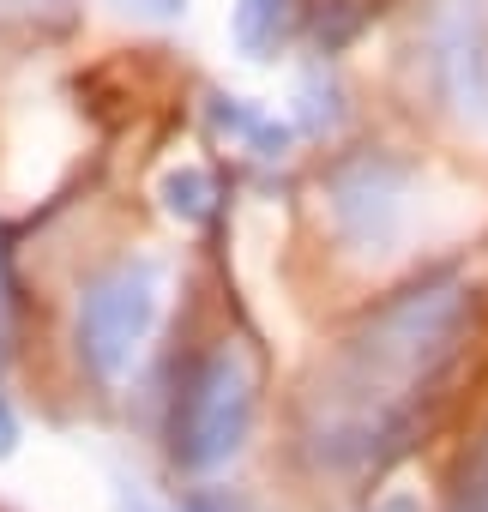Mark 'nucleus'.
Wrapping results in <instances>:
<instances>
[{
    "mask_svg": "<svg viewBox=\"0 0 488 512\" xmlns=\"http://www.w3.org/2000/svg\"><path fill=\"white\" fill-rule=\"evenodd\" d=\"M296 127L308 139H326V133L344 127V91H338L332 73H302V85H296Z\"/></svg>",
    "mask_w": 488,
    "mask_h": 512,
    "instance_id": "9",
    "label": "nucleus"
},
{
    "mask_svg": "<svg viewBox=\"0 0 488 512\" xmlns=\"http://www.w3.org/2000/svg\"><path fill=\"white\" fill-rule=\"evenodd\" d=\"M422 61H428L434 97H440L452 115L488 121V25H482L476 7H440V13L428 19Z\"/></svg>",
    "mask_w": 488,
    "mask_h": 512,
    "instance_id": "5",
    "label": "nucleus"
},
{
    "mask_svg": "<svg viewBox=\"0 0 488 512\" xmlns=\"http://www.w3.org/2000/svg\"><path fill=\"white\" fill-rule=\"evenodd\" d=\"M296 25H302V0H235L229 13V37L248 61H272L296 37Z\"/></svg>",
    "mask_w": 488,
    "mask_h": 512,
    "instance_id": "7",
    "label": "nucleus"
},
{
    "mask_svg": "<svg viewBox=\"0 0 488 512\" xmlns=\"http://www.w3.org/2000/svg\"><path fill=\"white\" fill-rule=\"evenodd\" d=\"M452 512H488V428H482V440H476V446L464 452V464H458Z\"/></svg>",
    "mask_w": 488,
    "mask_h": 512,
    "instance_id": "11",
    "label": "nucleus"
},
{
    "mask_svg": "<svg viewBox=\"0 0 488 512\" xmlns=\"http://www.w3.org/2000/svg\"><path fill=\"white\" fill-rule=\"evenodd\" d=\"M73 0H0V31H67Z\"/></svg>",
    "mask_w": 488,
    "mask_h": 512,
    "instance_id": "10",
    "label": "nucleus"
},
{
    "mask_svg": "<svg viewBox=\"0 0 488 512\" xmlns=\"http://www.w3.org/2000/svg\"><path fill=\"white\" fill-rule=\"evenodd\" d=\"M163 308H169V266L163 260L133 253V260L103 266L79 290V320H73L79 362L103 386H121L145 362V350H151V338L163 326Z\"/></svg>",
    "mask_w": 488,
    "mask_h": 512,
    "instance_id": "2",
    "label": "nucleus"
},
{
    "mask_svg": "<svg viewBox=\"0 0 488 512\" xmlns=\"http://www.w3.org/2000/svg\"><path fill=\"white\" fill-rule=\"evenodd\" d=\"M248 428H254V362L235 344H217L181 380V398L169 416V452L181 470L205 476L248 446Z\"/></svg>",
    "mask_w": 488,
    "mask_h": 512,
    "instance_id": "3",
    "label": "nucleus"
},
{
    "mask_svg": "<svg viewBox=\"0 0 488 512\" xmlns=\"http://www.w3.org/2000/svg\"><path fill=\"white\" fill-rule=\"evenodd\" d=\"M181 512H235V506H229L223 494H211V488H199V494H187V500H181Z\"/></svg>",
    "mask_w": 488,
    "mask_h": 512,
    "instance_id": "15",
    "label": "nucleus"
},
{
    "mask_svg": "<svg viewBox=\"0 0 488 512\" xmlns=\"http://www.w3.org/2000/svg\"><path fill=\"white\" fill-rule=\"evenodd\" d=\"M326 211H332V229L350 253L386 260V253H398L410 211H416V169L392 151H356V157L332 163Z\"/></svg>",
    "mask_w": 488,
    "mask_h": 512,
    "instance_id": "4",
    "label": "nucleus"
},
{
    "mask_svg": "<svg viewBox=\"0 0 488 512\" xmlns=\"http://www.w3.org/2000/svg\"><path fill=\"white\" fill-rule=\"evenodd\" d=\"M19 452V416L7 404V392H0V458H13Z\"/></svg>",
    "mask_w": 488,
    "mask_h": 512,
    "instance_id": "14",
    "label": "nucleus"
},
{
    "mask_svg": "<svg viewBox=\"0 0 488 512\" xmlns=\"http://www.w3.org/2000/svg\"><path fill=\"white\" fill-rule=\"evenodd\" d=\"M157 199H163V211H169L175 223H187V229H199V223L217 217V181H211V169H199V163L169 169L163 187H157Z\"/></svg>",
    "mask_w": 488,
    "mask_h": 512,
    "instance_id": "8",
    "label": "nucleus"
},
{
    "mask_svg": "<svg viewBox=\"0 0 488 512\" xmlns=\"http://www.w3.org/2000/svg\"><path fill=\"white\" fill-rule=\"evenodd\" d=\"M13 332V272H7V247H0V350H7Z\"/></svg>",
    "mask_w": 488,
    "mask_h": 512,
    "instance_id": "13",
    "label": "nucleus"
},
{
    "mask_svg": "<svg viewBox=\"0 0 488 512\" xmlns=\"http://www.w3.org/2000/svg\"><path fill=\"white\" fill-rule=\"evenodd\" d=\"M115 13H127V19H139V25H175V19H187V0H109Z\"/></svg>",
    "mask_w": 488,
    "mask_h": 512,
    "instance_id": "12",
    "label": "nucleus"
},
{
    "mask_svg": "<svg viewBox=\"0 0 488 512\" xmlns=\"http://www.w3.org/2000/svg\"><path fill=\"white\" fill-rule=\"evenodd\" d=\"M476 302L458 278H422L380 302L302 398V452L320 470H368L404 452L428 392L464 350Z\"/></svg>",
    "mask_w": 488,
    "mask_h": 512,
    "instance_id": "1",
    "label": "nucleus"
},
{
    "mask_svg": "<svg viewBox=\"0 0 488 512\" xmlns=\"http://www.w3.org/2000/svg\"><path fill=\"white\" fill-rule=\"evenodd\" d=\"M205 127H211L217 139H229L235 151H254V157H284L290 139H296V127H284V121L266 115L260 103H248V97H223V91L205 97Z\"/></svg>",
    "mask_w": 488,
    "mask_h": 512,
    "instance_id": "6",
    "label": "nucleus"
}]
</instances>
